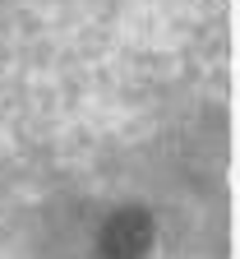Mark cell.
Listing matches in <instances>:
<instances>
[{"label":"cell","mask_w":240,"mask_h":259,"mask_svg":"<svg viewBox=\"0 0 240 259\" xmlns=\"http://www.w3.org/2000/svg\"><path fill=\"white\" fill-rule=\"evenodd\" d=\"M148 245H153V222L139 208L116 213L107 222V232H102V254H107V259H143Z\"/></svg>","instance_id":"obj_1"}]
</instances>
